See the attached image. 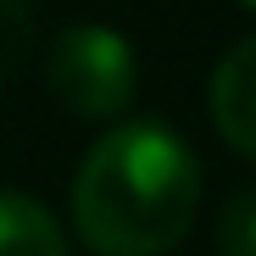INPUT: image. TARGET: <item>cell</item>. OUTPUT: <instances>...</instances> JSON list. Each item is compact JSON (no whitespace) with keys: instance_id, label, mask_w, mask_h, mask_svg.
Segmentation results:
<instances>
[{"instance_id":"1","label":"cell","mask_w":256,"mask_h":256,"mask_svg":"<svg viewBox=\"0 0 256 256\" xmlns=\"http://www.w3.org/2000/svg\"><path fill=\"white\" fill-rule=\"evenodd\" d=\"M200 212L195 150L162 122H117L84 150L72 223L95 256H162Z\"/></svg>"},{"instance_id":"2","label":"cell","mask_w":256,"mask_h":256,"mask_svg":"<svg viewBox=\"0 0 256 256\" xmlns=\"http://www.w3.org/2000/svg\"><path fill=\"white\" fill-rule=\"evenodd\" d=\"M50 95L72 112V117H122L134 106V84H140V67H134V45L117 34V28H100V22H72L56 34L50 45Z\"/></svg>"},{"instance_id":"3","label":"cell","mask_w":256,"mask_h":256,"mask_svg":"<svg viewBox=\"0 0 256 256\" xmlns=\"http://www.w3.org/2000/svg\"><path fill=\"white\" fill-rule=\"evenodd\" d=\"M212 122L240 156L256 162V34L228 45L212 67Z\"/></svg>"},{"instance_id":"4","label":"cell","mask_w":256,"mask_h":256,"mask_svg":"<svg viewBox=\"0 0 256 256\" xmlns=\"http://www.w3.org/2000/svg\"><path fill=\"white\" fill-rule=\"evenodd\" d=\"M0 256H67V234L22 190H0Z\"/></svg>"},{"instance_id":"5","label":"cell","mask_w":256,"mask_h":256,"mask_svg":"<svg viewBox=\"0 0 256 256\" xmlns=\"http://www.w3.org/2000/svg\"><path fill=\"white\" fill-rule=\"evenodd\" d=\"M218 256H256V190H240L218 212Z\"/></svg>"},{"instance_id":"6","label":"cell","mask_w":256,"mask_h":256,"mask_svg":"<svg viewBox=\"0 0 256 256\" xmlns=\"http://www.w3.org/2000/svg\"><path fill=\"white\" fill-rule=\"evenodd\" d=\"M240 6H250V12H256V0H240Z\"/></svg>"}]
</instances>
